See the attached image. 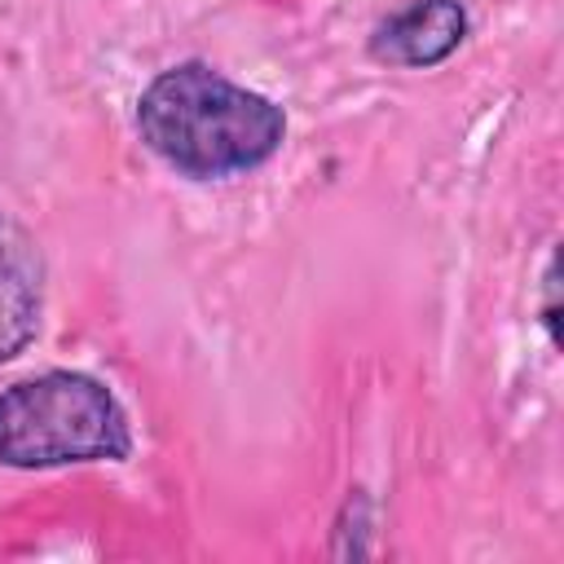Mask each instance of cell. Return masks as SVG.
Returning a JSON list of instances; mask_svg holds the SVG:
<instances>
[{
	"instance_id": "obj_1",
	"label": "cell",
	"mask_w": 564,
	"mask_h": 564,
	"mask_svg": "<svg viewBox=\"0 0 564 564\" xmlns=\"http://www.w3.org/2000/svg\"><path fill=\"white\" fill-rule=\"evenodd\" d=\"M141 141L189 181H225L269 163L286 137L282 110L203 62L154 75L137 101Z\"/></svg>"
},
{
	"instance_id": "obj_2",
	"label": "cell",
	"mask_w": 564,
	"mask_h": 564,
	"mask_svg": "<svg viewBox=\"0 0 564 564\" xmlns=\"http://www.w3.org/2000/svg\"><path fill=\"white\" fill-rule=\"evenodd\" d=\"M132 449V427L119 397L79 370H44L0 392V463L66 467L119 463Z\"/></svg>"
},
{
	"instance_id": "obj_3",
	"label": "cell",
	"mask_w": 564,
	"mask_h": 564,
	"mask_svg": "<svg viewBox=\"0 0 564 564\" xmlns=\"http://www.w3.org/2000/svg\"><path fill=\"white\" fill-rule=\"evenodd\" d=\"M44 264L31 234L0 212V366L13 361L40 330Z\"/></svg>"
},
{
	"instance_id": "obj_4",
	"label": "cell",
	"mask_w": 564,
	"mask_h": 564,
	"mask_svg": "<svg viewBox=\"0 0 564 564\" xmlns=\"http://www.w3.org/2000/svg\"><path fill=\"white\" fill-rule=\"evenodd\" d=\"M463 31L467 13L458 0H414L375 31L370 53L388 66H436L463 44Z\"/></svg>"
}]
</instances>
